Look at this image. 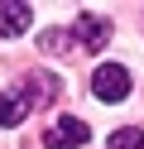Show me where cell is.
<instances>
[{"label":"cell","mask_w":144,"mask_h":149,"mask_svg":"<svg viewBox=\"0 0 144 149\" xmlns=\"http://www.w3.org/2000/svg\"><path fill=\"white\" fill-rule=\"evenodd\" d=\"M29 29V5L24 0H0V34L5 39H19Z\"/></svg>","instance_id":"cell-5"},{"label":"cell","mask_w":144,"mask_h":149,"mask_svg":"<svg viewBox=\"0 0 144 149\" xmlns=\"http://www.w3.org/2000/svg\"><path fill=\"white\" fill-rule=\"evenodd\" d=\"M106 149H144V130H115L106 139Z\"/></svg>","instance_id":"cell-8"},{"label":"cell","mask_w":144,"mask_h":149,"mask_svg":"<svg viewBox=\"0 0 144 149\" xmlns=\"http://www.w3.org/2000/svg\"><path fill=\"white\" fill-rule=\"evenodd\" d=\"M86 135H91V130H86L77 116H58L53 130L43 135V149H77V144H86Z\"/></svg>","instance_id":"cell-3"},{"label":"cell","mask_w":144,"mask_h":149,"mask_svg":"<svg viewBox=\"0 0 144 149\" xmlns=\"http://www.w3.org/2000/svg\"><path fill=\"white\" fill-rule=\"evenodd\" d=\"M72 34H77V39H82V48H91V53H101V48H106V39H111V19H101V15H82Z\"/></svg>","instance_id":"cell-4"},{"label":"cell","mask_w":144,"mask_h":149,"mask_svg":"<svg viewBox=\"0 0 144 149\" xmlns=\"http://www.w3.org/2000/svg\"><path fill=\"white\" fill-rule=\"evenodd\" d=\"M15 96L24 101V111H43L48 101L58 96V77H53V72H29V77L15 87Z\"/></svg>","instance_id":"cell-2"},{"label":"cell","mask_w":144,"mask_h":149,"mask_svg":"<svg viewBox=\"0 0 144 149\" xmlns=\"http://www.w3.org/2000/svg\"><path fill=\"white\" fill-rule=\"evenodd\" d=\"M72 39H77V34H67V29H48L43 39H38V48H43V53H67Z\"/></svg>","instance_id":"cell-7"},{"label":"cell","mask_w":144,"mask_h":149,"mask_svg":"<svg viewBox=\"0 0 144 149\" xmlns=\"http://www.w3.org/2000/svg\"><path fill=\"white\" fill-rule=\"evenodd\" d=\"M24 116H29V111H24V101H19L15 91H0V125L10 130V125H19Z\"/></svg>","instance_id":"cell-6"},{"label":"cell","mask_w":144,"mask_h":149,"mask_svg":"<svg viewBox=\"0 0 144 149\" xmlns=\"http://www.w3.org/2000/svg\"><path fill=\"white\" fill-rule=\"evenodd\" d=\"M91 91L101 101H125L130 96V72H125L120 63H101V68L91 72Z\"/></svg>","instance_id":"cell-1"}]
</instances>
